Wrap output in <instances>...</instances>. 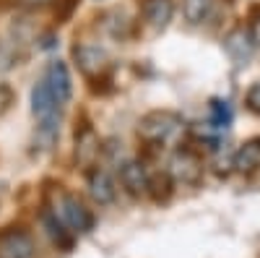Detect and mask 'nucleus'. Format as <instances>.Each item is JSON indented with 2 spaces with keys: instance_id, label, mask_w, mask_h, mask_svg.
<instances>
[{
  "instance_id": "ddd939ff",
  "label": "nucleus",
  "mask_w": 260,
  "mask_h": 258,
  "mask_svg": "<svg viewBox=\"0 0 260 258\" xmlns=\"http://www.w3.org/2000/svg\"><path fill=\"white\" fill-rule=\"evenodd\" d=\"M224 50H226V55L234 60V63H242L245 60H250V55H252V50H255V45H252V39H250V32H245V29H234L232 34H226V39H224Z\"/></svg>"
},
{
  "instance_id": "7ed1b4c3",
  "label": "nucleus",
  "mask_w": 260,
  "mask_h": 258,
  "mask_svg": "<svg viewBox=\"0 0 260 258\" xmlns=\"http://www.w3.org/2000/svg\"><path fill=\"white\" fill-rule=\"evenodd\" d=\"M55 214L60 217V222L68 227L71 232H76V235H83V232L94 230V214H91V209H86V204L78 196H73V193H62L60 201H57Z\"/></svg>"
},
{
  "instance_id": "f257e3e1",
  "label": "nucleus",
  "mask_w": 260,
  "mask_h": 258,
  "mask_svg": "<svg viewBox=\"0 0 260 258\" xmlns=\"http://www.w3.org/2000/svg\"><path fill=\"white\" fill-rule=\"evenodd\" d=\"M185 131V120L182 115L172 112V110H154V112H146L138 123V136L146 144H154V146H167V144H175Z\"/></svg>"
},
{
  "instance_id": "aec40b11",
  "label": "nucleus",
  "mask_w": 260,
  "mask_h": 258,
  "mask_svg": "<svg viewBox=\"0 0 260 258\" xmlns=\"http://www.w3.org/2000/svg\"><path fill=\"white\" fill-rule=\"evenodd\" d=\"M21 3H24V6H47V3H52V0H21Z\"/></svg>"
},
{
  "instance_id": "39448f33",
  "label": "nucleus",
  "mask_w": 260,
  "mask_h": 258,
  "mask_svg": "<svg viewBox=\"0 0 260 258\" xmlns=\"http://www.w3.org/2000/svg\"><path fill=\"white\" fill-rule=\"evenodd\" d=\"M31 115L37 118V123H60V104L45 78L31 86Z\"/></svg>"
},
{
  "instance_id": "0eeeda50",
  "label": "nucleus",
  "mask_w": 260,
  "mask_h": 258,
  "mask_svg": "<svg viewBox=\"0 0 260 258\" xmlns=\"http://www.w3.org/2000/svg\"><path fill=\"white\" fill-rule=\"evenodd\" d=\"M45 81L50 86L52 97L57 99L60 107H65L71 99H73V78H71V71L62 60H52L47 66V73H45Z\"/></svg>"
},
{
  "instance_id": "4468645a",
  "label": "nucleus",
  "mask_w": 260,
  "mask_h": 258,
  "mask_svg": "<svg viewBox=\"0 0 260 258\" xmlns=\"http://www.w3.org/2000/svg\"><path fill=\"white\" fill-rule=\"evenodd\" d=\"M42 227H45V232L50 235V240H52L55 245L71 248V235H68L71 230L60 222V217H57L55 211H45V214H42Z\"/></svg>"
},
{
  "instance_id": "9d476101",
  "label": "nucleus",
  "mask_w": 260,
  "mask_h": 258,
  "mask_svg": "<svg viewBox=\"0 0 260 258\" xmlns=\"http://www.w3.org/2000/svg\"><path fill=\"white\" fill-rule=\"evenodd\" d=\"M99 152H102V144H99V136L94 133V128H83L76 136V162L83 169H89L96 164Z\"/></svg>"
},
{
  "instance_id": "9b49d317",
  "label": "nucleus",
  "mask_w": 260,
  "mask_h": 258,
  "mask_svg": "<svg viewBox=\"0 0 260 258\" xmlns=\"http://www.w3.org/2000/svg\"><path fill=\"white\" fill-rule=\"evenodd\" d=\"M172 16H175V0H146L143 3V18L151 29L161 32Z\"/></svg>"
},
{
  "instance_id": "6e6552de",
  "label": "nucleus",
  "mask_w": 260,
  "mask_h": 258,
  "mask_svg": "<svg viewBox=\"0 0 260 258\" xmlns=\"http://www.w3.org/2000/svg\"><path fill=\"white\" fill-rule=\"evenodd\" d=\"M37 248L31 235L24 230H8L0 235V258H34Z\"/></svg>"
},
{
  "instance_id": "1a4fd4ad",
  "label": "nucleus",
  "mask_w": 260,
  "mask_h": 258,
  "mask_svg": "<svg viewBox=\"0 0 260 258\" xmlns=\"http://www.w3.org/2000/svg\"><path fill=\"white\" fill-rule=\"evenodd\" d=\"M73 58H76V66L81 73L86 76H96L107 68V63H110V55L107 50H102L99 45H89V42H83V45H76L73 47Z\"/></svg>"
},
{
  "instance_id": "6ab92c4d",
  "label": "nucleus",
  "mask_w": 260,
  "mask_h": 258,
  "mask_svg": "<svg viewBox=\"0 0 260 258\" xmlns=\"http://www.w3.org/2000/svg\"><path fill=\"white\" fill-rule=\"evenodd\" d=\"M250 39H252V45L260 50V16L252 21V26H250Z\"/></svg>"
},
{
  "instance_id": "f8f14e48",
  "label": "nucleus",
  "mask_w": 260,
  "mask_h": 258,
  "mask_svg": "<svg viewBox=\"0 0 260 258\" xmlns=\"http://www.w3.org/2000/svg\"><path fill=\"white\" fill-rule=\"evenodd\" d=\"M232 167L242 175H250L260 167V138H250L245 141L232 157Z\"/></svg>"
},
{
  "instance_id": "f3484780",
  "label": "nucleus",
  "mask_w": 260,
  "mask_h": 258,
  "mask_svg": "<svg viewBox=\"0 0 260 258\" xmlns=\"http://www.w3.org/2000/svg\"><path fill=\"white\" fill-rule=\"evenodd\" d=\"M245 104H247V110H250L252 115L260 118V81H255L250 89H247V94H245Z\"/></svg>"
},
{
  "instance_id": "f03ea898",
  "label": "nucleus",
  "mask_w": 260,
  "mask_h": 258,
  "mask_svg": "<svg viewBox=\"0 0 260 258\" xmlns=\"http://www.w3.org/2000/svg\"><path fill=\"white\" fill-rule=\"evenodd\" d=\"M167 178L175 185L195 188L203 180V159H201V154L192 152V149H177V152L169 157Z\"/></svg>"
},
{
  "instance_id": "423d86ee",
  "label": "nucleus",
  "mask_w": 260,
  "mask_h": 258,
  "mask_svg": "<svg viewBox=\"0 0 260 258\" xmlns=\"http://www.w3.org/2000/svg\"><path fill=\"white\" fill-rule=\"evenodd\" d=\"M117 172H120V185H122V190L127 193L130 198H143L148 193L151 175L146 172V167L138 159H125Z\"/></svg>"
},
{
  "instance_id": "20e7f679",
  "label": "nucleus",
  "mask_w": 260,
  "mask_h": 258,
  "mask_svg": "<svg viewBox=\"0 0 260 258\" xmlns=\"http://www.w3.org/2000/svg\"><path fill=\"white\" fill-rule=\"evenodd\" d=\"M86 188H89V196L96 206H112L117 201V183L99 164L86 169Z\"/></svg>"
},
{
  "instance_id": "a211bd4d",
  "label": "nucleus",
  "mask_w": 260,
  "mask_h": 258,
  "mask_svg": "<svg viewBox=\"0 0 260 258\" xmlns=\"http://www.w3.org/2000/svg\"><path fill=\"white\" fill-rule=\"evenodd\" d=\"M13 104V89L8 83H0V118H3Z\"/></svg>"
},
{
  "instance_id": "dca6fc26",
  "label": "nucleus",
  "mask_w": 260,
  "mask_h": 258,
  "mask_svg": "<svg viewBox=\"0 0 260 258\" xmlns=\"http://www.w3.org/2000/svg\"><path fill=\"white\" fill-rule=\"evenodd\" d=\"M229 123H232L229 104L221 102V99H213L211 102V125L216 128V131H224V128H229Z\"/></svg>"
},
{
  "instance_id": "2eb2a0df",
  "label": "nucleus",
  "mask_w": 260,
  "mask_h": 258,
  "mask_svg": "<svg viewBox=\"0 0 260 258\" xmlns=\"http://www.w3.org/2000/svg\"><path fill=\"white\" fill-rule=\"evenodd\" d=\"M213 0H182V16L187 24H203L211 16Z\"/></svg>"
}]
</instances>
